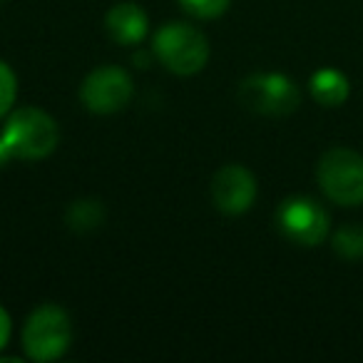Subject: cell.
<instances>
[{
	"mask_svg": "<svg viewBox=\"0 0 363 363\" xmlns=\"http://www.w3.org/2000/svg\"><path fill=\"white\" fill-rule=\"evenodd\" d=\"M60 145L57 120L43 107H13L6 125L0 130V150L11 160L38 162L48 160Z\"/></svg>",
	"mask_w": 363,
	"mask_h": 363,
	"instance_id": "cell-1",
	"label": "cell"
},
{
	"mask_svg": "<svg viewBox=\"0 0 363 363\" xmlns=\"http://www.w3.org/2000/svg\"><path fill=\"white\" fill-rule=\"evenodd\" d=\"M237 97L249 112L267 117H286L301 105V90L284 72H254L244 77Z\"/></svg>",
	"mask_w": 363,
	"mask_h": 363,
	"instance_id": "cell-5",
	"label": "cell"
},
{
	"mask_svg": "<svg viewBox=\"0 0 363 363\" xmlns=\"http://www.w3.org/2000/svg\"><path fill=\"white\" fill-rule=\"evenodd\" d=\"M308 92L321 107H341L351 95V82L336 67H318L308 80Z\"/></svg>",
	"mask_w": 363,
	"mask_h": 363,
	"instance_id": "cell-10",
	"label": "cell"
},
{
	"mask_svg": "<svg viewBox=\"0 0 363 363\" xmlns=\"http://www.w3.org/2000/svg\"><path fill=\"white\" fill-rule=\"evenodd\" d=\"M179 8L187 16L197 18V21H214V18H222L229 11L232 0H177Z\"/></svg>",
	"mask_w": 363,
	"mask_h": 363,
	"instance_id": "cell-13",
	"label": "cell"
},
{
	"mask_svg": "<svg viewBox=\"0 0 363 363\" xmlns=\"http://www.w3.org/2000/svg\"><path fill=\"white\" fill-rule=\"evenodd\" d=\"M316 182L328 202L338 207L363 204V155L351 147H331L316 164Z\"/></svg>",
	"mask_w": 363,
	"mask_h": 363,
	"instance_id": "cell-4",
	"label": "cell"
},
{
	"mask_svg": "<svg viewBox=\"0 0 363 363\" xmlns=\"http://www.w3.org/2000/svg\"><path fill=\"white\" fill-rule=\"evenodd\" d=\"M18 100V75L6 60H0V120L8 117Z\"/></svg>",
	"mask_w": 363,
	"mask_h": 363,
	"instance_id": "cell-14",
	"label": "cell"
},
{
	"mask_svg": "<svg viewBox=\"0 0 363 363\" xmlns=\"http://www.w3.org/2000/svg\"><path fill=\"white\" fill-rule=\"evenodd\" d=\"M331 247L346 262L363 259V227L361 224H343L331 237Z\"/></svg>",
	"mask_w": 363,
	"mask_h": 363,
	"instance_id": "cell-12",
	"label": "cell"
},
{
	"mask_svg": "<svg viewBox=\"0 0 363 363\" xmlns=\"http://www.w3.org/2000/svg\"><path fill=\"white\" fill-rule=\"evenodd\" d=\"M72 336H75V328H72V318L67 308L52 301L40 303L23 321V353L35 363L57 361L72 346Z\"/></svg>",
	"mask_w": 363,
	"mask_h": 363,
	"instance_id": "cell-3",
	"label": "cell"
},
{
	"mask_svg": "<svg viewBox=\"0 0 363 363\" xmlns=\"http://www.w3.org/2000/svg\"><path fill=\"white\" fill-rule=\"evenodd\" d=\"M135 97V80L120 65H100L85 75L80 85V102L92 115L122 112Z\"/></svg>",
	"mask_w": 363,
	"mask_h": 363,
	"instance_id": "cell-6",
	"label": "cell"
},
{
	"mask_svg": "<svg viewBox=\"0 0 363 363\" xmlns=\"http://www.w3.org/2000/svg\"><path fill=\"white\" fill-rule=\"evenodd\" d=\"M105 30L117 45L135 48L142 45V40L150 33V18H147L145 8L132 0H122L107 11L105 16Z\"/></svg>",
	"mask_w": 363,
	"mask_h": 363,
	"instance_id": "cell-9",
	"label": "cell"
},
{
	"mask_svg": "<svg viewBox=\"0 0 363 363\" xmlns=\"http://www.w3.org/2000/svg\"><path fill=\"white\" fill-rule=\"evenodd\" d=\"M152 55L172 75L192 77L207 67L212 48L197 26L169 21L157 28V33L152 35Z\"/></svg>",
	"mask_w": 363,
	"mask_h": 363,
	"instance_id": "cell-2",
	"label": "cell"
},
{
	"mask_svg": "<svg viewBox=\"0 0 363 363\" xmlns=\"http://www.w3.org/2000/svg\"><path fill=\"white\" fill-rule=\"evenodd\" d=\"M65 224L70 232H77V234L95 232V229H100L102 224H105V207H102V202L95 197L75 199V202L67 204Z\"/></svg>",
	"mask_w": 363,
	"mask_h": 363,
	"instance_id": "cell-11",
	"label": "cell"
},
{
	"mask_svg": "<svg viewBox=\"0 0 363 363\" xmlns=\"http://www.w3.org/2000/svg\"><path fill=\"white\" fill-rule=\"evenodd\" d=\"M0 3H3V0H0Z\"/></svg>",
	"mask_w": 363,
	"mask_h": 363,
	"instance_id": "cell-16",
	"label": "cell"
},
{
	"mask_svg": "<svg viewBox=\"0 0 363 363\" xmlns=\"http://www.w3.org/2000/svg\"><path fill=\"white\" fill-rule=\"evenodd\" d=\"M11 336H13V318H11V313H8V308L0 303V351L8 346Z\"/></svg>",
	"mask_w": 363,
	"mask_h": 363,
	"instance_id": "cell-15",
	"label": "cell"
},
{
	"mask_svg": "<svg viewBox=\"0 0 363 363\" xmlns=\"http://www.w3.org/2000/svg\"><path fill=\"white\" fill-rule=\"evenodd\" d=\"M277 227L298 247H318L331 232L328 212L311 197H286L277 209Z\"/></svg>",
	"mask_w": 363,
	"mask_h": 363,
	"instance_id": "cell-7",
	"label": "cell"
},
{
	"mask_svg": "<svg viewBox=\"0 0 363 363\" xmlns=\"http://www.w3.org/2000/svg\"><path fill=\"white\" fill-rule=\"evenodd\" d=\"M259 182L254 172L244 164H224L212 177V202L222 214L239 217L257 202Z\"/></svg>",
	"mask_w": 363,
	"mask_h": 363,
	"instance_id": "cell-8",
	"label": "cell"
}]
</instances>
